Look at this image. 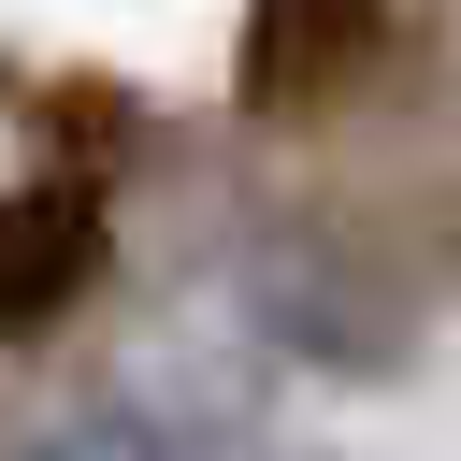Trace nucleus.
<instances>
[{
  "mask_svg": "<svg viewBox=\"0 0 461 461\" xmlns=\"http://www.w3.org/2000/svg\"><path fill=\"white\" fill-rule=\"evenodd\" d=\"M360 43H375V0H259L245 14V101L303 115V101H331L360 72Z\"/></svg>",
  "mask_w": 461,
  "mask_h": 461,
  "instance_id": "nucleus-3",
  "label": "nucleus"
},
{
  "mask_svg": "<svg viewBox=\"0 0 461 461\" xmlns=\"http://www.w3.org/2000/svg\"><path fill=\"white\" fill-rule=\"evenodd\" d=\"M101 274V187L58 173V187H14L0 202V331H58Z\"/></svg>",
  "mask_w": 461,
  "mask_h": 461,
  "instance_id": "nucleus-2",
  "label": "nucleus"
},
{
  "mask_svg": "<svg viewBox=\"0 0 461 461\" xmlns=\"http://www.w3.org/2000/svg\"><path fill=\"white\" fill-rule=\"evenodd\" d=\"M245 303H259V331H274L288 360H317V375H403V346H418V303H403L360 245H331V230H303V216H274V245L245 259Z\"/></svg>",
  "mask_w": 461,
  "mask_h": 461,
  "instance_id": "nucleus-1",
  "label": "nucleus"
},
{
  "mask_svg": "<svg viewBox=\"0 0 461 461\" xmlns=\"http://www.w3.org/2000/svg\"><path fill=\"white\" fill-rule=\"evenodd\" d=\"M14 461H303V447H259V432H202L173 403H86L58 432H29Z\"/></svg>",
  "mask_w": 461,
  "mask_h": 461,
  "instance_id": "nucleus-4",
  "label": "nucleus"
}]
</instances>
